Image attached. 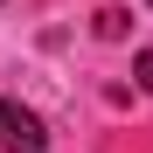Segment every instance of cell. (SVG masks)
<instances>
[{"label": "cell", "mask_w": 153, "mask_h": 153, "mask_svg": "<svg viewBox=\"0 0 153 153\" xmlns=\"http://www.w3.org/2000/svg\"><path fill=\"white\" fill-rule=\"evenodd\" d=\"M0 153H49V132L28 105H14V97H0Z\"/></svg>", "instance_id": "6da1fadb"}, {"label": "cell", "mask_w": 153, "mask_h": 153, "mask_svg": "<svg viewBox=\"0 0 153 153\" xmlns=\"http://www.w3.org/2000/svg\"><path fill=\"white\" fill-rule=\"evenodd\" d=\"M97 35L118 42V35H125V14H118V7H97Z\"/></svg>", "instance_id": "7a4b0ae2"}, {"label": "cell", "mask_w": 153, "mask_h": 153, "mask_svg": "<svg viewBox=\"0 0 153 153\" xmlns=\"http://www.w3.org/2000/svg\"><path fill=\"white\" fill-rule=\"evenodd\" d=\"M132 70H139V91H153V49H139V63H132Z\"/></svg>", "instance_id": "3957f363"}]
</instances>
